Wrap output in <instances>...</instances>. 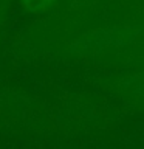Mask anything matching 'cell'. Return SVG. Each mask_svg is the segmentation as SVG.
<instances>
[{
  "mask_svg": "<svg viewBox=\"0 0 144 149\" xmlns=\"http://www.w3.org/2000/svg\"><path fill=\"white\" fill-rule=\"evenodd\" d=\"M50 2H53V0H23V3L26 5L28 9H39Z\"/></svg>",
  "mask_w": 144,
  "mask_h": 149,
  "instance_id": "cell-1",
  "label": "cell"
}]
</instances>
